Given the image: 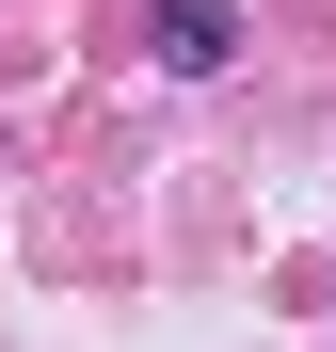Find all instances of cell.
Segmentation results:
<instances>
[{"instance_id": "1", "label": "cell", "mask_w": 336, "mask_h": 352, "mask_svg": "<svg viewBox=\"0 0 336 352\" xmlns=\"http://www.w3.org/2000/svg\"><path fill=\"white\" fill-rule=\"evenodd\" d=\"M144 65L160 80H224L240 65V0H144Z\"/></svg>"}]
</instances>
